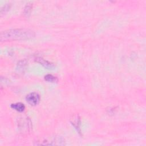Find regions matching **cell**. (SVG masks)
I'll return each instance as SVG.
<instances>
[{
  "instance_id": "1",
  "label": "cell",
  "mask_w": 146,
  "mask_h": 146,
  "mask_svg": "<svg viewBox=\"0 0 146 146\" xmlns=\"http://www.w3.org/2000/svg\"><path fill=\"white\" fill-rule=\"evenodd\" d=\"M34 31L29 29H11L2 32L0 39L1 41L27 39L34 37Z\"/></svg>"
},
{
  "instance_id": "2",
  "label": "cell",
  "mask_w": 146,
  "mask_h": 146,
  "mask_svg": "<svg viewBox=\"0 0 146 146\" xmlns=\"http://www.w3.org/2000/svg\"><path fill=\"white\" fill-rule=\"evenodd\" d=\"M39 143L37 145H63L64 144V139L60 136H54L51 137L50 139H43L40 140Z\"/></svg>"
},
{
  "instance_id": "3",
  "label": "cell",
  "mask_w": 146,
  "mask_h": 146,
  "mask_svg": "<svg viewBox=\"0 0 146 146\" xmlns=\"http://www.w3.org/2000/svg\"><path fill=\"white\" fill-rule=\"evenodd\" d=\"M26 100L31 106H36L40 101L39 95L36 92H31L26 95Z\"/></svg>"
},
{
  "instance_id": "4",
  "label": "cell",
  "mask_w": 146,
  "mask_h": 146,
  "mask_svg": "<svg viewBox=\"0 0 146 146\" xmlns=\"http://www.w3.org/2000/svg\"><path fill=\"white\" fill-rule=\"evenodd\" d=\"M37 62L39 63L40 64L43 65L44 67H46V68L47 69H51V68H52L54 67V65L53 63H51V62H49L47 60H45L44 59H43V58H37L36 59Z\"/></svg>"
},
{
  "instance_id": "5",
  "label": "cell",
  "mask_w": 146,
  "mask_h": 146,
  "mask_svg": "<svg viewBox=\"0 0 146 146\" xmlns=\"http://www.w3.org/2000/svg\"><path fill=\"white\" fill-rule=\"evenodd\" d=\"M10 106L13 109L18 112H23L25 109V107L24 104L22 103H13V104H11Z\"/></svg>"
},
{
  "instance_id": "6",
  "label": "cell",
  "mask_w": 146,
  "mask_h": 146,
  "mask_svg": "<svg viewBox=\"0 0 146 146\" xmlns=\"http://www.w3.org/2000/svg\"><path fill=\"white\" fill-rule=\"evenodd\" d=\"M44 79L48 82H51V83H55L56 82L58 79L56 78V77L53 76L51 74H47L44 76Z\"/></svg>"
},
{
  "instance_id": "7",
  "label": "cell",
  "mask_w": 146,
  "mask_h": 146,
  "mask_svg": "<svg viewBox=\"0 0 146 146\" xmlns=\"http://www.w3.org/2000/svg\"><path fill=\"white\" fill-rule=\"evenodd\" d=\"M72 119V121H71L72 125L75 127V128L76 129H77V131H79L78 129L79 128V125L78 124H80V119L79 117H78L77 116H76L75 117H73Z\"/></svg>"
},
{
  "instance_id": "8",
  "label": "cell",
  "mask_w": 146,
  "mask_h": 146,
  "mask_svg": "<svg viewBox=\"0 0 146 146\" xmlns=\"http://www.w3.org/2000/svg\"><path fill=\"white\" fill-rule=\"evenodd\" d=\"M9 5V4H6V5H5V6H3V7H2L1 11V13L2 14L3 13V12L5 13L6 11H7V10H9V7H10Z\"/></svg>"
}]
</instances>
